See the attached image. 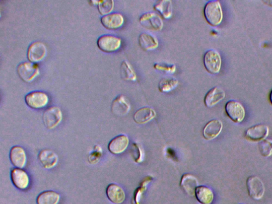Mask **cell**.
<instances>
[{"instance_id":"cell-1","label":"cell","mask_w":272,"mask_h":204,"mask_svg":"<svg viewBox=\"0 0 272 204\" xmlns=\"http://www.w3.org/2000/svg\"><path fill=\"white\" fill-rule=\"evenodd\" d=\"M204 16L208 23L212 26L220 25L223 18L221 3L218 1H210L204 7Z\"/></svg>"},{"instance_id":"cell-2","label":"cell","mask_w":272,"mask_h":204,"mask_svg":"<svg viewBox=\"0 0 272 204\" xmlns=\"http://www.w3.org/2000/svg\"><path fill=\"white\" fill-rule=\"evenodd\" d=\"M204 65L206 70L211 74L220 72L222 66L220 53L214 49L208 50L204 56Z\"/></svg>"},{"instance_id":"cell-3","label":"cell","mask_w":272,"mask_h":204,"mask_svg":"<svg viewBox=\"0 0 272 204\" xmlns=\"http://www.w3.org/2000/svg\"><path fill=\"white\" fill-rule=\"evenodd\" d=\"M139 22L143 27L153 31H161L164 26L161 16L154 12L142 14L139 18Z\"/></svg>"},{"instance_id":"cell-4","label":"cell","mask_w":272,"mask_h":204,"mask_svg":"<svg viewBox=\"0 0 272 204\" xmlns=\"http://www.w3.org/2000/svg\"><path fill=\"white\" fill-rule=\"evenodd\" d=\"M226 115L234 123L239 124L243 122L246 111L244 106L235 100L228 101L225 106Z\"/></svg>"},{"instance_id":"cell-5","label":"cell","mask_w":272,"mask_h":204,"mask_svg":"<svg viewBox=\"0 0 272 204\" xmlns=\"http://www.w3.org/2000/svg\"><path fill=\"white\" fill-rule=\"evenodd\" d=\"M63 118V113L59 107H52L44 113L43 121L48 129H55L61 122Z\"/></svg>"},{"instance_id":"cell-6","label":"cell","mask_w":272,"mask_h":204,"mask_svg":"<svg viewBox=\"0 0 272 204\" xmlns=\"http://www.w3.org/2000/svg\"><path fill=\"white\" fill-rule=\"evenodd\" d=\"M247 188L250 197L256 201L262 199L265 193V187L258 177L251 176L246 181Z\"/></svg>"},{"instance_id":"cell-7","label":"cell","mask_w":272,"mask_h":204,"mask_svg":"<svg viewBox=\"0 0 272 204\" xmlns=\"http://www.w3.org/2000/svg\"><path fill=\"white\" fill-rule=\"evenodd\" d=\"M98 47L105 52H114L122 46V40L120 37L112 35H104L101 36L97 41Z\"/></svg>"},{"instance_id":"cell-8","label":"cell","mask_w":272,"mask_h":204,"mask_svg":"<svg viewBox=\"0 0 272 204\" xmlns=\"http://www.w3.org/2000/svg\"><path fill=\"white\" fill-rule=\"evenodd\" d=\"M17 72L24 81L32 82L40 74L39 67L31 62L22 63L17 67Z\"/></svg>"},{"instance_id":"cell-9","label":"cell","mask_w":272,"mask_h":204,"mask_svg":"<svg viewBox=\"0 0 272 204\" xmlns=\"http://www.w3.org/2000/svg\"><path fill=\"white\" fill-rule=\"evenodd\" d=\"M25 101L29 107L33 109H40L46 107L49 103V98L47 93L35 91L26 96Z\"/></svg>"},{"instance_id":"cell-10","label":"cell","mask_w":272,"mask_h":204,"mask_svg":"<svg viewBox=\"0 0 272 204\" xmlns=\"http://www.w3.org/2000/svg\"><path fill=\"white\" fill-rule=\"evenodd\" d=\"M47 54V48L44 43L37 41L29 45L27 52V58L33 63L42 61Z\"/></svg>"},{"instance_id":"cell-11","label":"cell","mask_w":272,"mask_h":204,"mask_svg":"<svg viewBox=\"0 0 272 204\" xmlns=\"http://www.w3.org/2000/svg\"><path fill=\"white\" fill-rule=\"evenodd\" d=\"M269 133V129L267 125H257L248 128L245 133V137L249 141H261L268 137Z\"/></svg>"},{"instance_id":"cell-12","label":"cell","mask_w":272,"mask_h":204,"mask_svg":"<svg viewBox=\"0 0 272 204\" xmlns=\"http://www.w3.org/2000/svg\"><path fill=\"white\" fill-rule=\"evenodd\" d=\"M130 144V139L125 135H120L112 139L109 143L108 149L113 154L118 155L125 152Z\"/></svg>"},{"instance_id":"cell-13","label":"cell","mask_w":272,"mask_h":204,"mask_svg":"<svg viewBox=\"0 0 272 204\" xmlns=\"http://www.w3.org/2000/svg\"><path fill=\"white\" fill-rule=\"evenodd\" d=\"M223 129V124L221 120L214 119L210 121L204 127L203 134L204 138L211 140L216 138L220 134Z\"/></svg>"},{"instance_id":"cell-14","label":"cell","mask_w":272,"mask_h":204,"mask_svg":"<svg viewBox=\"0 0 272 204\" xmlns=\"http://www.w3.org/2000/svg\"><path fill=\"white\" fill-rule=\"evenodd\" d=\"M10 160L16 168L23 169L27 163V155L25 149L19 146L11 148L10 152Z\"/></svg>"},{"instance_id":"cell-15","label":"cell","mask_w":272,"mask_h":204,"mask_svg":"<svg viewBox=\"0 0 272 204\" xmlns=\"http://www.w3.org/2000/svg\"><path fill=\"white\" fill-rule=\"evenodd\" d=\"M11 178L14 186L20 190H26L29 185L28 175L22 169H13L11 172Z\"/></svg>"},{"instance_id":"cell-16","label":"cell","mask_w":272,"mask_h":204,"mask_svg":"<svg viewBox=\"0 0 272 204\" xmlns=\"http://www.w3.org/2000/svg\"><path fill=\"white\" fill-rule=\"evenodd\" d=\"M225 97L224 90L220 87L216 86L207 92L204 99V103L207 108H213L222 101Z\"/></svg>"},{"instance_id":"cell-17","label":"cell","mask_w":272,"mask_h":204,"mask_svg":"<svg viewBox=\"0 0 272 204\" xmlns=\"http://www.w3.org/2000/svg\"><path fill=\"white\" fill-rule=\"evenodd\" d=\"M125 19L123 15L115 12L105 15L101 18L103 25L107 29L115 30L122 27L124 24Z\"/></svg>"},{"instance_id":"cell-18","label":"cell","mask_w":272,"mask_h":204,"mask_svg":"<svg viewBox=\"0 0 272 204\" xmlns=\"http://www.w3.org/2000/svg\"><path fill=\"white\" fill-rule=\"evenodd\" d=\"M106 193L109 200L113 204H122L126 200V194L123 188L117 184L109 185Z\"/></svg>"},{"instance_id":"cell-19","label":"cell","mask_w":272,"mask_h":204,"mask_svg":"<svg viewBox=\"0 0 272 204\" xmlns=\"http://www.w3.org/2000/svg\"><path fill=\"white\" fill-rule=\"evenodd\" d=\"M39 159L43 167L47 169L54 168L59 161V157L54 151L45 149L39 155Z\"/></svg>"},{"instance_id":"cell-20","label":"cell","mask_w":272,"mask_h":204,"mask_svg":"<svg viewBox=\"0 0 272 204\" xmlns=\"http://www.w3.org/2000/svg\"><path fill=\"white\" fill-rule=\"evenodd\" d=\"M131 110V104L126 97L120 95L113 101L112 105V111L117 116H125Z\"/></svg>"},{"instance_id":"cell-21","label":"cell","mask_w":272,"mask_h":204,"mask_svg":"<svg viewBox=\"0 0 272 204\" xmlns=\"http://www.w3.org/2000/svg\"><path fill=\"white\" fill-rule=\"evenodd\" d=\"M180 186L188 195L193 196L199 186V181L192 174H184L181 179Z\"/></svg>"},{"instance_id":"cell-22","label":"cell","mask_w":272,"mask_h":204,"mask_svg":"<svg viewBox=\"0 0 272 204\" xmlns=\"http://www.w3.org/2000/svg\"><path fill=\"white\" fill-rule=\"evenodd\" d=\"M156 116V111L153 108L146 107L136 111L134 116V119L136 123L143 125L153 120Z\"/></svg>"},{"instance_id":"cell-23","label":"cell","mask_w":272,"mask_h":204,"mask_svg":"<svg viewBox=\"0 0 272 204\" xmlns=\"http://www.w3.org/2000/svg\"><path fill=\"white\" fill-rule=\"evenodd\" d=\"M195 196L201 204H211L214 199L212 190L205 186H200L196 188Z\"/></svg>"},{"instance_id":"cell-24","label":"cell","mask_w":272,"mask_h":204,"mask_svg":"<svg viewBox=\"0 0 272 204\" xmlns=\"http://www.w3.org/2000/svg\"><path fill=\"white\" fill-rule=\"evenodd\" d=\"M138 42L141 48L147 51L154 50L159 45L157 38L147 33H141L139 36Z\"/></svg>"},{"instance_id":"cell-25","label":"cell","mask_w":272,"mask_h":204,"mask_svg":"<svg viewBox=\"0 0 272 204\" xmlns=\"http://www.w3.org/2000/svg\"><path fill=\"white\" fill-rule=\"evenodd\" d=\"M60 195L55 191H45L40 194L37 199V204H58Z\"/></svg>"},{"instance_id":"cell-26","label":"cell","mask_w":272,"mask_h":204,"mask_svg":"<svg viewBox=\"0 0 272 204\" xmlns=\"http://www.w3.org/2000/svg\"><path fill=\"white\" fill-rule=\"evenodd\" d=\"M154 7L165 19H169L172 16V4L170 0H161L158 1L155 4Z\"/></svg>"},{"instance_id":"cell-27","label":"cell","mask_w":272,"mask_h":204,"mask_svg":"<svg viewBox=\"0 0 272 204\" xmlns=\"http://www.w3.org/2000/svg\"><path fill=\"white\" fill-rule=\"evenodd\" d=\"M120 72L122 77L126 81H136L137 79L133 66L127 60H124L121 65Z\"/></svg>"},{"instance_id":"cell-28","label":"cell","mask_w":272,"mask_h":204,"mask_svg":"<svg viewBox=\"0 0 272 204\" xmlns=\"http://www.w3.org/2000/svg\"><path fill=\"white\" fill-rule=\"evenodd\" d=\"M179 85V81L175 78H164L159 82L158 89L162 93H167L176 89Z\"/></svg>"},{"instance_id":"cell-29","label":"cell","mask_w":272,"mask_h":204,"mask_svg":"<svg viewBox=\"0 0 272 204\" xmlns=\"http://www.w3.org/2000/svg\"><path fill=\"white\" fill-rule=\"evenodd\" d=\"M152 180V177L148 176L141 181L139 187L137 188L135 192L134 201L135 204H139L142 194L146 191L147 186Z\"/></svg>"},{"instance_id":"cell-30","label":"cell","mask_w":272,"mask_h":204,"mask_svg":"<svg viewBox=\"0 0 272 204\" xmlns=\"http://www.w3.org/2000/svg\"><path fill=\"white\" fill-rule=\"evenodd\" d=\"M115 2L113 0H102L98 4V9L102 15H107L114 8Z\"/></svg>"},{"instance_id":"cell-31","label":"cell","mask_w":272,"mask_h":204,"mask_svg":"<svg viewBox=\"0 0 272 204\" xmlns=\"http://www.w3.org/2000/svg\"><path fill=\"white\" fill-rule=\"evenodd\" d=\"M259 149L261 155L268 157L272 155V140L264 139L259 143Z\"/></svg>"},{"instance_id":"cell-32","label":"cell","mask_w":272,"mask_h":204,"mask_svg":"<svg viewBox=\"0 0 272 204\" xmlns=\"http://www.w3.org/2000/svg\"><path fill=\"white\" fill-rule=\"evenodd\" d=\"M132 154L136 163H141L144 158V152L142 147L137 143H134L132 145Z\"/></svg>"},{"instance_id":"cell-33","label":"cell","mask_w":272,"mask_h":204,"mask_svg":"<svg viewBox=\"0 0 272 204\" xmlns=\"http://www.w3.org/2000/svg\"><path fill=\"white\" fill-rule=\"evenodd\" d=\"M154 69L164 72L168 74H174L176 72L177 70V68L176 65H162L159 64H155L154 65Z\"/></svg>"},{"instance_id":"cell-34","label":"cell","mask_w":272,"mask_h":204,"mask_svg":"<svg viewBox=\"0 0 272 204\" xmlns=\"http://www.w3.org/2000/svg\"><path fill=\"white\" fill-rule=\"evenodd\" d=\"M270 101L271 104H272V90H271V92L270 94Z\"/></svg>"}]
</instances>
